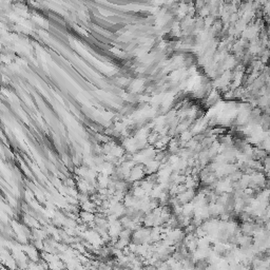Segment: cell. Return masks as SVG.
<instances>
[{
	"label": "cell",
	"instance_id": "cell-1",
	"mask_svg": "<svg viewBox=\"0 0 270 270\" xmlns=\"http://www.w3.org/2000/svg\"><path fill=\"white\" fill-rule=\"evenodd\" d=\"M255 257H257L259 261L266 262V261H268V260L270 259V251L269 250H267V251H261V252H257V255H255Z\"/></svg>",
	"mask_w": 270,
	"mask_h": 270
}]
</instances>
